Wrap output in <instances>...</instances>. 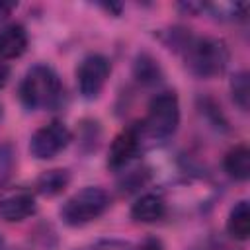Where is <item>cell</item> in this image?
<instances>
[{
    "instance_id": "1",
    "label": "cell",
    "mask_w": 250,
    "mask_h": 250,
    "mask_svg": "<svg viewBox=\"0 0 250 250\" xmlns=\"http://www.w3.org/2000/svg\"><path fill=\"white\" fill-rule=\"evenodd\" d=\"M172 45L182 53L186 66L199 78H213L229 64V47L217 37H195L172 31Z\"/></svg>"
},
{
    "instance_id": "2",
    "label": "cell",
    "mask_w": 250,
    "mask_h": 250,
    "mask_svg": "<svg viewBox=\"0 0 250 250\" xmlns=\"http://www.w3.org/2000/svg\"><path fill=\"white\" fill-rule=\"evenodd\" d=\"M61 94V78L49 64L31 66L20 84V98L27 109H49L57 105Z\"/></svg>"
},
{
    "instance_id": "3",
    "label": "cell",
    "mask_w": 250,
    "mask_h": 250,
    "mask_svg": "<svg viewBox=\"0 0 250 250\" xmlns=\"http://www.w3.org/2000/svg\"><path fill=\"white\" fill-rule=\"evenodd\" d=\"M109 207V195L105 189L88 186L70 195L61 207V219L68 227H84L105 213Z\"/></svg>"
},
{
    "instance_id": "4",
    "label": "cell",
    "mask_w": 250,
    "mask_h": 250,
    "mask_svg": "<svg viewBox=\"0 0 250 250\" xmlns=\"http://www.w3.org/2000/svg\"><path fill=\"white\" fill-rule=\"evenodd\" d=\"M180 123V102L176 92H160L148 102L143 129L154 139L170 137Z\"/></svg>"
},
{
    "instance_id": "5",
    "label": "cell",
    "mask_w": 250,
    "mask_h": 250,
    "mask_svg": "<svg viewBox=\"0 0 250 250\" xmlns=\"http://www.w3.org/2000/svg\"><path fill=\"white\" fill-rule=\"evenodd\" d=\"M70 139L72 135L62 121H51L31 135L29 150L37 160H49L55 158L61 150H64Z\"/></svg>"
},
{
    "instance_id": "6",
    "label": "cell",
    "mask_w": 250,
    "mask_h": 250,
    "mask_svg": "<svg viewBox=\"0 0 250 250\" xmlns=\"http://www.w3.org/2000/svg\"><path fill=\"white\" fill-rule=\"evenodd\" d=\"M109 61L104 55H88L86 59H82V62L76 68V82L80 94L88 100L96 98L104 90L109 78Z\"/></svg>"
},
{
    "instance_id": "7",
    "label": "cell",
    "mask_w": 250,
    "mask_h": 250,
    "mask_svg": "<svg viewBox=\"0 0 250 250\" xmlns=\"http://www.w3.org/2000/svg\"><path fill=\"white\" fill-rule=\"evenodd\" d=\"M141 146V133L139 127L131 125L127 129H123L121 133L115 135V139L109 145V152H107V168L111 170H121L123 166H127L135 154L139 152Z\"/></svg>"
},
{
    "instance_id": "8",
    "label": "cell",
    "mask_w": 250,
    "mask_h": 250,
    "mask_svg": "<svg viewBox=\"0 0 250 250\" xmlns=\"http://www.w3.org/2000/svg\"><path fill=\"white\" fill-rule=\"evenodd\" d=\"M35 213V197L29 191H14L0 197V219L20 223Z\"/></svg>"
},
{
    "instance_id": "9",
    "label": "cell",
    "mask_w": 250,
    "mask_h": 250,
    "mask_svg": "<svg viewBox=\"0 0 250 250\" xmlns=\"http://www.w3.org/2000/svg\"><path fill=\"white\" fill-rule=\"evenodd\" d=\"M27 49V33L20 23L0 27V61L18 59Z\"/></svg>"
},
{
    "instance_id": "10",
    "label": "cell",
    "mask_w": 250,
    "mask_h": 250,
    "mask_svg": "<svg viewBox=\"0 0 250 250\" xmlns=\"http://www.w3.org/2000/svg\"><path fill=\"white\" fill-rule=\"evenodd\" d=\"M166 215V203L156 193H145L131 205V217L137 223H156Z\"/></svg>"
},
{
    "instance_id": "11",
    "label": "cell",
    "mask_w": 250,
    "mask_h": 250,
    "mask_svg": "<svg viewBox=\"0 0 250 250\" xmlns=\"http://www.w3.org/2000/svg\"><path fill=\"white\" fill-rule=\"evenodd\" d=\"M223 168L232 180H238V182L248 180V176H250V150H248V146L246 145L232 146L225 154Z\"/></svg>"
},
{
    "instance_id": "12",
    "label": "cell",
    "mask_w": 250,
    "mask_h": 250,
    "mask_svg": "<svg viewBox=\"0 0 250 250\" xmlns=\"http://www.w3.org/2000/svg\"><path fill=\"white\" fill-rule=\"evenodd\" d=\"M227 232L234 240H246L250 234V207L248 201H238L229 211L227 217Z\"/></svg>"
},
{
    "instance_id": "13",
    "label": "cell",
    "mask_w": 250,
    "mask_h": 250,
    "mask_svg": "<svg viewBox=\"0 0 250 250\" xmlns=\"http://www.w3.org/2000/svg\"><path fill=\"white\" fill-rule=\"evenodd\" d=\"M68 182H70V174H68V170L55 168V170H47V172H43V174L37 178L35 188H37L39 193L51 197V195L61 193V191L68 186Z\"/></svg>"
},
{
    "instance_id": "14",
    "label": "cell",
    "mask_w": 250,
    "mask_h": 250,
    "mask_svg": "<svg viewBox=\"0 0 250 250\" xmlns=\"http://www.w3.org/2000/svg\"><path fill=\"white\" fill-rule=\"evenodd\" d=\"M230 94L234 104L246 111L248 109V100H250V86H248V74L246 72H236L230 80Z\"/></svg>"
},
{
    "instance_id": "15",
    "label": "cell",
    "mask_w": 250,
    "mask_h": 250,
    "mask_svg": "<svg viewBox=\"0 0 250 250\" xmlns=\"http://www.w3.org/2000/svg\"><path fill=\"white\" fill-rule=\"evenodd\" d=\"M135 76L145 82V84H150V82H156L158 76H160V68L156 64L154 59H150L148 55H141L135 62Z\"/></svg>"
},
{
    "instance_id": "16",
    "label": "cell",
    "mask_w": 250,
    "mask_h": 250,
    "mask_svg": "<svg viewBox=\"0 0 250 250\" xmlns=\"http://www.w3.org/2000/svg\"><path fill=\"white\" fill-rule=\"evenodd\" d=\"M14 170V148L10 145H0V186L10 178Z\"/></svg>"
},
{
    "instance_id": "17",
    "label": "cell",
    "mask_w": 250,
    "mask_h": 250,
    "mask_svg": "<svg viewBox=\"0 0 250 250\" xmlns=\"http://www.w3.org/2000/svg\"><path fill=\"white\" fill-rule=\"evenodd\" d=\"M94 250H131V246L127 242H119V240H104V242L96 244Z\"/></svg>"
},
{
    "instance_id": "18",
    "label": "cell",
    "mask_w": 250,
    "mask_h": 250,
    "mask_svg": "<svg viewBox=\"0 0 250 250\" xmlns=\"http://www.w3.org/2000/svg\"><path fill=\"white\" fill-rule=\"evenodd\" d=\"M137 250H164V244H162V240H160V238L148 236V238H145V240L139 244V248H137Z\"/></svg>"
},
{
    "instance_id": "19",
    "label": "cell",
    "mask_w": 250,
    "mask_h": 250,
    "mask_svg": "<svg viewBox=\"0 0 250 250\" xmlns=\"http://www.w3.org/2000/svg\"><path fill=\"white\" fill-rule=\"evenodd\" d=\"M18 8V2H4L0 0V23L8 20V16H12V12Z\"/></svg>"
},
{
    "instance_id": "20",
    "label": "cell",
    "mask_w": 250,
    "mask_h": 250,
    "mask_svg": "<svg viewBox=\"0 0 250 250\" xmlns=\"http://www.w3.org/2000/svg\"><path fill=\"white\" fill-rule=\"evenodd\" d=\"M8 76H10V66H8L6 62L0 61V88L8 82Z\"/></svg>"
},
{
    "instance_id": "21",
    "label": "cell",
    "mask_w": 250,
    "mask_h": 250,
    "mask_svg": "<svg viewBox=\"0 0 250 250\" xmlns=\"http://www.w3.org/2000/svg\"><path fill=\"white\" fill-rule=\"evenodd\" d=\"M0 250H4V242H2V236H0Z\"/></svg>"
},
{
    "instance_id": "22",
    "label": "cell",
    "mask_w": 250,
    "mask_h": 250,
    "mask_svg": "<svg viewBox=\"0 0 250 250\" xmlns=\"http://www.w3.org/2000/svg\"><path fill=\"white\" fill-rule=\"evenodd\" d=\"M0 115H2V107H0Z\"/></svg>"
}]
</instances>
